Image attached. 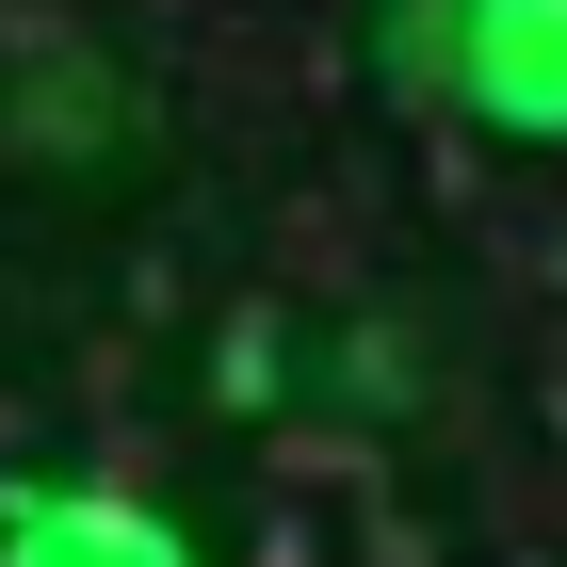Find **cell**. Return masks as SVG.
I'll return each instance as SVG.
<instances>
[{
	"mask_svg": "<svg viewBox=\"0 0 567 567\" xmlns=\"http://www.w3.org/2000/svg\"><path fill=\"white\" fill-rule=\"evenodd\" d=\"M0 567H195V551L163 519H131V503H17Z\"/></svg>",
	"mask_w": 567,
	"mask_h": 567,
	"instance_id": "7a4b0ae2",
	"label": "cell"
},
{
	"mask_svg": "<svg viewBox=\"0 0 567 567\" xmlns=\"http://www.w3.org/2000/svg\"><path fill=\"white\" fill-rule=\"evenodd\" d=\"M422 49L454 65V97H471L486 131L567 146V0H437Z\"/></svg>",
	"mask_w": 567,
	"mask_h": 567,
	"instance_id": "6da1fadb",
	"label": "cell"
}]
</instances>
